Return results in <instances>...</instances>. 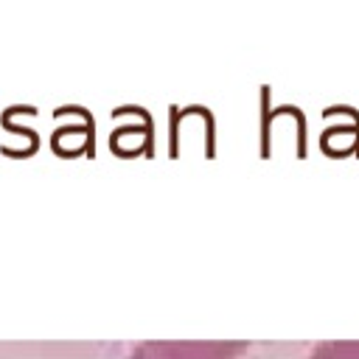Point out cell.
I'll return each instance as SVG.
<instances>
[{
	"label": "cell",
	"instance_id": "6da1fadb",
	"mask_svg": "<svg viewBox=\"0 0 359 359\" xmlns=\"http://www.w3.org/2000/svg\"><path fill=\"white\" fill-rule=\"evenodd\" d=\"M244 339H143L126 359H238Z\"/></svg>",
	"mask_w": 359,
	"mask_h": 359
},
{
	"label": "cell",
	"instance_id": "7a4b0ae2",
	"mask_svg": "<svg viewBox=\"0 0 359 359\" xmlns=\"http://www.w3.org/2000/svg\"><path fill=\"white\" fill-rule=\"evenodd\" d=\"M306 359H359V339H323Z\"/></svg>",
	"mask_w": 359,
	"mask_h": 359
}]
</instances>
